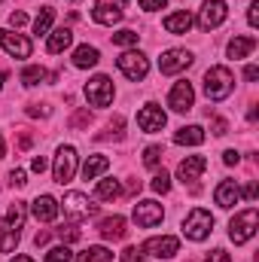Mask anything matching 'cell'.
<instances>
[{"label": "cell", "mask_w": 259, "mask_h": 262, "mask_svg": "<svg viewBox=\"0 0 259 262\" xmlns=\"http://www.w3.org/2000/svg\"><path fill=\"white\" fill-rule=\"evenodd\" d=\"M25 216H28V204L25 201H12L9 204V213L0 220V253H12L15 250V244L21 238Z\"/></svg>", "instance_id": "obj_1"}, {"label": "cell", "mask_w": 259, "mask_h": 262, "mask_svg": "<svg viewBox=\"0 0 259 262\" xmlns=\"http://www.w3.org/2000/svg\"><path fill=\"white\" fill-rule=\"evenodd\" d=\"M235 89V76L229 67H210L204 73V95L207 101H226Z\"/></svg>", "instance_id": "obj_2"}, {"label": "cell", "mask_w": 259, "mask_h": 262, "mask_svg": "<svg viewBox=\"0 0 259 262\" xmlns=\"http://www.w3.org/2000/svg\"><path fill=\"white\" fill-rule=\"evenodd\" d=\"M256 229H259V213H256V207H247V210L235 213V220L229 223V238H232L235 244H247V241L256 235Z\"/></svg>", "instance_id": "obj_3"}, {"label": "cell", "mask_w": 259, "mask_h": 262, "mask_svg": "<svg viewBox=\"0 0 259 262\" xmlns=\"http://www.w3.org/2000/svg\"><path fill=\"white\" fill-rule=\"evenodd\" d=\"M210 229H213V216H210L204 207H192L189 216L183 220V235H186L189 241H204V238L210 235Z\"/></svg>", "instance_id": "obj_4"}, {"label": "cell", "mask_w": 259, "mask_h": 262, "mask_svg": "<svg viewBox=\"0 0 259 262\" xmlns=\"http://www.w3.org/2000/svg\"><path fill=\"white\" fill-rule=\"evenodd\" d=\"M85 98H89L92 107H107L113 101V82H110V76H104V73L92 76L85 82Z\"/></svg>", "instance_id": "obj_5"}, {"label": "cell", "mask_w": 259, "mask_h": 262, "mask_svg": "<svg viewBox=\"0 0 259 262\" xmlns=\"http://www.w3.org/2000/svg\"><path fill=\"white\" fill-rule=\"evenodd\" d=\"M122 15H125V0H98L92 9V18L98 25H107V28L122 21Z\"/></svg>", "instance_id": "obj_6"}, {"label": "cell", "mask_w": 259, "mask_h": 262, "mask_svg": "<svg viewBox=\"0 0 259 262\" xmlns=\"http://www.w3.org/2000/svg\"><path fill=\"white\" fill-rule=\"evenodd\" d=\"M58 207H64V213L73 216V220H85V216H95V213H98V204H92L82 192H67V195L58 201Z\"/></svg>", "instance_id": "obj_7"}, {"label": "cell", "mask_w": 259, "mask_h": 262, "mask_svg": "<svg viewBox=\"0 0 259 262\" xmlns=\"http://www.w3.org/2000/svg\"><path fill=\"white\" fill-rule=\"evenodd\" d=\"M226 15H229L226 0H207L201 6V12H198V25H201V31H213V28H220L226 21Z\"/></svg>", "instance_id": "obj_8"}, {"label": "cell", "mask_w": 259, "mask_h": 262, "mask_svg": "<svg viewBox=\"0 0 259 262\" xmlns=\"http://www.w3.org/2000/svg\"><path fill=\"white\" fill-rule=\"evenodd\" d=\"M192 52H186V49H168V52H162V58H159V70L165 73V76H174V73H180V70H189L192 67Z\"/></svg>", "instance_id": "obj_9"}, {"label": "cell", "mask_w": 259, "mask_h": 262, "mask_svg": "<svg viewBox=\"0 0 259 262\" xmlns=\"http://www.w3.org/2000/svg\"><path fill=\"white\" fill-rule=\"evenodd\" d=\"M73 174H76V149L73 146H61L58 149V156H55V168H52V177H55V183H70L73 180Z\"/></svg>", "instance_id": "obj_10"}, {"label": "cell", "mask_w": 259, "mask_h": 262, "mask_svg": "<svg viewBox=\"0 0 259 262\" xmlns=\"http://www.w3.org/2000/svg\"><path fill=\"white\" fill-rule=\"evenodd\" d=\"M116 64H119V70L128 76L131 82H137V79H143V76L149 73V61H146L143 52H122V55L116 58Z\"/></svg>", "instance_id": "obj_11"}, {"label": "cell", "mask_w": 259, "mask_h": 262, "mask_svg": "<svg viewBox=\"0 0 259 262\" xmlns=\"http://www.w3.org/2000/svg\"><path fill=\"white\" fill-rule=\"evenodd\" d=\"M192 104H195L192 82H186V79L174 82V89H171V95H168V107H171L174 113H189Z\"/></svg>", "instance_id": "obj_12"}, {"label": "cell", "mask_w": 259, "mask_h": 262, "mask_svg": "<svg viewBox=\"0 0 259 262\" xmlns=\"http://www.w3.org/2000/svg\"><path fill=\"white\" fill-rule=\"evenodd\" d=\"M162 216H165V210H162L159 201H137V204H134V223H137L140 229H153V226H159Z\"/></svg>", "instance_id": "obj_13"}, {"label": "cell", "mask_w": 259, "mask_h": 262, "mask_svg": "<svg viewBox=\"0 0 259 262\" xmlns=\"http://www.w3.org/2000/svg\"><path fill=\"white\" fill-rule=\"evenodd\" d=\"M0 46H3L6 55H12V58H31V49H34L28 37L12 34V31H6V28H0Z\"/></svg>", "instance_id": "obj_14"}, {"label": "cell", "mask_w": 259, "mask_h": 262, "mask_svg": "<svg viewBox=\"0 0 259 262\" xmlns=\"http://www.w3.org/2000/svg\"><path fill=\"white\" fill-rule=\"evenodd\" d=\"M165 122H168V116H165V110H162L159 104H146V107H140V113H137V125H140V131H146V134L162 131Z\"/></svg>", "instance_id": "obj_15"}, {"label": "cell", "mask_w": 259, "mask_h": 262, "mask_svg": "<svg viewBox=\"0 0 259 262\" xmlns=\"http://www.w3.org/2000/svg\"><path fill=\"white\" fill-rule=\"evenodd\" d=\"M140 250L149 253V256H156V259H171V256L180 250V241H177L174 235H162V238H149Z\"/></svg>", "instance_id": "obj_16"}, {"label": "cell", "mask_w": 259, "mask_h": 262, "mask_svg": "<svg viewBox=\"0 0 259 262\" xmlns=\"http://www.w3.org/2000/svg\"><path fill=\"white\" fill-rule=\"evenodd\" d=\"M31 213H34L37 223H55L58 213H61V207H58V201L52 195H37L34 204H31Z\"/></svg>", "instance_id": "obj_17"}, {"label": "cell", "mask_w": 259, "mask_h": 262, "mask_svg": "<svg viewBox=\"0 0 259 262\" xmlns=\"http://www.w3.org/2000/svg\"><path fill=\"white\" fill-rule=\"evenodd\" d=\"M204 168H207V159H204V156H186V159L180 162V168H177V180L195 183V180L204 174Z\"/></svg>", "instance_id": "obj_18"}, {"label": "cell", "mask_w": 259, "mask_h": 262, "mask_svg": "<svg viewBox=\"0 0 259 262\" xmlns=\"http://www.w3.org/2000/svg\"><path fill=\"white\" fill-rule=\"evenodd\" d=\"M98 232L104 241H122L125 238V216H104L98 223Z\"/></svg>", "instance_id": "obj_19"}, {"label": "cell", "mask_w": 259, "mask_h": 262, "mask_svg": "<svg viewBox=\"0 0 259 262\" xmlns=\"http://www.w3.org/2000/svg\"><path fill=\"white\" fill-rule=\"evenodd\" d=\"M213 201L220 204V207H235L238 201H241V189H238V183L235 180H223L220 186H217V192H213Z\"/></svg>", "instance_id": "obj_20"}, {"label": "cell", "mask_w": 259, "mask_h": 262, "mask_svg": "<svg viewBox=\"0 0 259 262\" xmlns=\"http://www.w3.org/2000/svg\"><path fill=\"white\" fill-rule=\"evenodd\" d=\"M165 31L168 34H186L189 28H192V15L186 12V9H180V12H171V15H165Z\"/></svg>", "instance_id": "obj_21"}, {"label": "cell", "mask_w": 259, "mask_h": 262, "mask_svg": "<svg viewBox=\"0 0 259 262\" xmlns=\"http://www.w3.org/2000/svg\"><path fill=\"white\" fill-rule=\"evenodd\" d=\"M174 143H180V146H198V143H204V128L201 125H183L174 134Z\"/></svg>", "instance_id": "obj_22"}, {"label": "cell", "mask_w": 259, "mask_h": 262, "mask_svg": "<svg viewBox=\"0 0 259 262\" xmlns=\"http://www.w3.org/2000/svg\"><path fill=\"white\" fill-rule=\"evenodd\" d=\"M253 49H256V37H235V40L229 43V49H226V52H229V58H235V61H238V58H247Z\"/></svg>", "instance_id": "obj_23"}, {"label": "cell", "mask_w": 259, "mask_h": 262, "mask_svg": "<svg viewBox=\"0 0 259 262\" xmlns=\"http://www.w3.org/2000/svg\"><path fill=\"white\" fill-rule=\"evenodd\" d=\"M70 43H73V31H70V28H58V31H52V34H49L46 49H49L52 55H58V52H64Z\"/></svg>", "instance_id": "obj_24"}, {"label": "cell", "mask_w": 259, "mask_h": 262, "mask_svg": "<svg viewBox=\"0 0 259 262\" xmlns=\"http://www.w3.org/2000/svg\"><path fill=\"white\" fill-rule=\"evenodd\" d=\"M98 61H101V52H98L95 46H76V52H73V67L85 70V67H95Z\"/></svg>", "instance_id": "obj_25"}, {"label": "cell", "mask_w": 259, "mask_h": 262, "mask_svg": "<svg viewBox=\"0 0 259 262\" xmlns=\"http://www.w3.org/2000/svg\"><path fill=\"white\" fill-rule=\"evenodd\" d=\"M107 168H110V159H107V156H89L85 165H82V177H85V180H95V177H101Z\"/></svg>", "instance_id": "obj_26"}, {"label": "cell", "mask_w": 259, "mask_h": 262, "mask_svg": "<svg viewBox=\"0 0 259 262\" xmlns=\"http://www.w3.org/2000/svg\"><path fill=\"white\" fill-rule=\"evenodd\" d=\"M95 195L101 198V201H113V198L122 195V186H119V180L107 177V180H101V183L95 186Z\"/></svg>", "instance_id": "obj_27"}, {"label": "cell", "mask_w": 259, "mask_h": 262, "mask_svg": "<svg viewBox=\"0 0 259 262\" xmlns=\"http://www.w3.org/2000/svg\"><path fill=\"white\" fill-rule=\"evenodd\" d=\"M52 18H55V9H52V6H43V9H40V15L34 18V34H37V37L49 34V28H52Z\"/></svg>", "instance_id": "obj_28"}, {"label": "cell", "mask_w": 259, "mask_h": 262, "mask_svg": "<svg viewBox=\"0 0 259 262\" xmlns=\"http://www.w3.org/2000/svg\"><path fill=\"white\" fill-rule=\"evenodd\" d=\"M113 259V253L107 250V247H89V250H82L79 256H76V262H110Z\"/></svg>", "instance_id": "obj_29"}, {"label": "cell", "mask_w": 259, "mask_h": 262, "mask_svg": "<svg viewBox=\"0 0 259 262\" xmlns=\"http://www.w3.org/2000/svg\"><path fill=\"white\" fill-rule=\"evenodd\" d=\"M46 79V70L40 64H34V67H25L21 70V85H28V89H34V85H40Z\"/></svg>", "instance_id": "obj_30"}, {"label": "cell", "mask_w": 259, "mask_h": 262, "mask_svg": "<svg viewBox=\"0 0 259 262\" xmlns=\"http://www.w3.org/2000/svg\"><path fill=\"white\" fill-rule=\"evenodd\" d=\"M162 156H165L162 146H146V149H143V165H146V168H159V165H162Z\"/></svg>", "instance_id": "obj_31"}, {"label": "cell", "mask_w": 259, "mask_h": 262, "mask_svg": "<svg viewBox=\"0 0 259 262\" xmlns=\"http://www.w3.org/2000/svg\"><path fill=\"white\" fill-rule=\"evenodd\" d=\"M46 262H73V253H70L67 244H58V247H52L46 253Z\"/></svg>", "instance_id": "obj_32"}, {"label": "cell", "mask_w": 259, "mask_h": 262, "mask_svg": "<svg viewBox=\"0 0 259 262\" xmlns=\"http://www.w3.org/2000/svg\"><path fill=\"white\" fill-rule=\"evenodd\" d=\"M137 37H140L137 31L125 28V31H116V34H113V43H116V46H137Z\"/></svg>", "instance_id": "obj_33"}, {"label": "cell", "mask_w": 259, "mask_h": 262, "mask_svg": "<svg viewBox=\"0 0 259 262\" xmlns=\"http://www.w3.org/2000/svg\"><path fill=\"white\" fill-rule=\"evenodd\" d=\"M149 186H153V192H159V195H165V192L171 189V177H168L165 171H159V174L153 177V183H149Z\"/></svg>", "instance_id": "obj_34"}, {"label": "cell", "mask_w": 259, "mask_h": 262, "mask_svg": "<svg viewBox=\"0 0 259 262\" xmlns=\"http://www.w3.org/2000/svg\"><path fill=\"white\" fill-rule=\"evenodd\" d=\"M122 128H125V122H122V116H116L113 122H110V128H107V134H101V140H122Z\"/></svg>", "instance_id": "obj_35"}, {"label": "cell", "mask_w": 259, "mask_h": 262, "mask_svg": "<svg viewBox=\"0 0 259 262\" xmlns=\"http://www.w3.org/2000/svg\"><path fill=\"white\" fill-rule=\"evenodd\" d=\"M119 262H149L143 256V250L140 247H125L122 253H119Z\"/></svg>", "instance_id": "obj_36"}, {"label": "cell", "mask_w": 259, "mask_h": 262, "mask_svg": "<svg viewBox=\"0 0 259 262\" xmlns=\"http://www.w3.org/2000/svg\"><path fill=\"white\" fill-rule=\"evenodd\" d=\"M9 183H12V186H25V183H28V174H25L21 168H12V171H9Z\"/></svg>", "instance_id": "obj_37"}, {"label": "cell", "mask_w": 259, "mask_h": 262, "mask_svg": "<svg viewBox=\"0 0 259 262\" xmlns=\"http://www.w3.org/2000/svg\"><path fill=\"white\" fill-rule=\"evenodd\" d=\"M210 128H213L217 137H223V134H229V122H226V119H220V116H213V125H210Z\"/></svg>", "instance_id": "obj_38"}, {"label": "cell", "mask_w": 259, "mask_h": 262, "mask_svg": "<svg viewBox=\"0 0 259 262\" xmlns=\"http://www.w3.org/2000/svg\"><path fill=\"white\" fill-rule=\"evenodd\" d=\"M58 235H61V241H76L79 238V229L76 226H64V229H58Z\"/></svg>", "instance_id": "obj_39"}, {"label": "cell", "mask_w": 259, "mask_h": 262, "mask_svg": "<svg viewBox=\"0 0 259 262\" xmlns=\"http://www.w3.org/2000/svg\"><path fill=\"white\" fill-rule=\"evenodd\" d=\"M204 262H232V256L226 250H213L210 256H204Z\"/></svg>", "instance_id": "obj_40"}, {"label": "cell", "mask_w": 259, "mask_h": 262, "mask_svg": "<svg viewBox=\"0 0 259 262\" xmlns=\"http://www.w3.org/2000/svg\"><path fill=\"white\" fill-rule=\"evenodd\" d=\"M247 21H250V28H256L259 25V3H250V9H247Z\"/></svg>", "instance_id": "obj_41"}, {"label": "cell", "mask_w": 259, "mask_h": 262, "mask_svg": "<svg viewBox=\"0 0 259 262\" xmlns=\"http://www.w3.org/2000/svg\"><path fill=\"white\" fill-rule=\"evenodd\" d=\"M9 25H12V28H21V25H28V15H25V12H12V15H9Z\"/></svg>", "instance_id": "obj_42"}, {"label": "cell", "mask_w": 259, "mask_h": 262, "mask_svg": "<svg viewBox=\"0 0 259 262\" xmlns=\"http://www.w3.org/2000/svg\"><path fill=\"white\" fill-rule=\"evenodd\" d=\"M140 6L146 12H153V9H165V0H140Z\"/></svg>", "instance_id": "obj_43"}, {"label": "cell", "mask_w": 259, "mask_h": 262, "mask_svg": "<svg viewBox=\"0 0 259 262\" xmlns=\"http://www.w3.org/2000/svg\"><path fill=\"white\" fill-rule=\"evenodd\" d=\"M28 116H49V107H40V104H31V107H28Z\"/></svg>", "instance_id": "obj_44"}, {"label": "cell", "mask_w": 259, "mask_h": 262, "mask_svg": "<svg viewBox=\"0 0 259 262\" xmlns=\"http://www.w3.org/2000/svg\"><path fill=\"white\" fill-rule=\"evenodd\" d=\"M238 159H241V156H238L235 149H226V152H223V162H226V165H238Z\"/></svg>", "instance_id": "obj_45"}, {"label": "cell", "mask_w": 259, "mask_h": 262, "mask_svg": "<svg viewBox=\"0 0 259 262\" xmlns=\"http://www.w3.org/2000/svg\"><path fill=\"white\" fill-rule=\"evenodd\" d=\"M46 165H49V162H46V159H43V156H37V159H34V162H31V168H34V171H37V174H43V171H46Z\"/></svg>", "instance_id": "obj_46"}, {"label": "cell", "mask_w": 259, "mask_h": 262, "mask_svg": "<svg viewBox=\"0 0 259 262\" xmlns=\"http://www.w3.org/2000/svg\"><path fill=\"white\" fill-rule=\"evenodd\" d=\"M241 195L247 198V201H256V195H259V189H256V183H247V189L241 192Z\"/></svg>", "instance_id": "obj_47"}, {"label": "cell", "mask_w": 259, "mask_h": 262, "mask_svg": "<svg viewBox=\"0 0 259 262\" xmlns=\"http://www.w3.org/2000/svg\"><path fill=\"white\" fill-rule=\"evenodd\" d=\"M244 79H250V82L259 79V67L256 64H247V67H244Z\"/></svg>", "instance_id": "obj_48"}, {"label": "cell", "mask_w": 259, "mask_h": 262, "mask_svg": "<svg viewBox=\"0 0 259 262\" xmlns=\"http://www.w3.org/2000/svg\"><path fill=\"white\" fill-rule=\"evenodd\" d=\"M89 119H92V116H89V113H79V116H73V122H70V125H73V128H76V125H85V122H89Z\"/></svg>", "instance_id": "obj_49"}, {"label": "cell", "mask_w": 259, "mask_h": 262, "mask_svg": "<svg viewBox=\"0 0 259 262\" xmlns=\"http://www.w3.org/2000/svg\"><path fill=\"white\" fill-rule=\"evenodd\" d=\"M34 241H37V247H43V244H46V241H49V232H40V235H37V238H34Z\"/></svg>", "instance_id": "obj_50"}, {"label": "cell", "mask_w": 259, "mask_h": 262, "mask_svg": "<svg viewBox=\"0 0 259 262\" xmlns=\"http://www.w3.org/2000/svg\"><path fill=\"white\" fill-rule=\"evenodd\" d=\"M9 262H34L31 256H15V259H9Z\"/></svg>", "instance_id": "obj_51"}, {"label": "cell", "mask_w": 259, "mask_h": 262, "mask_svg": "<svg viewBox=\"0 0 259 262\" xmlns=\"http://www.w3.org/2000/svg\"><path fill=\"white\" fill-rule=\"evenodd\" d=\"M6 156V143H3V137H0V159Z\"/></svg>", "instance_id": "obj_52"}, {"label": "cell", "mask_w": 259, "mask_h": 262, "mask_svg": "<svg viewBox=\"0 0 259 262\" xmlns=\"http://www.w3.org/2000/svg\"><path fill=\"white\" fill-rule=\"evenodd\" d=\"M3 82H6V73H3V70H0V89H3Z\"/></svg>", "instance_id": "obj_53"}]
</instances>
